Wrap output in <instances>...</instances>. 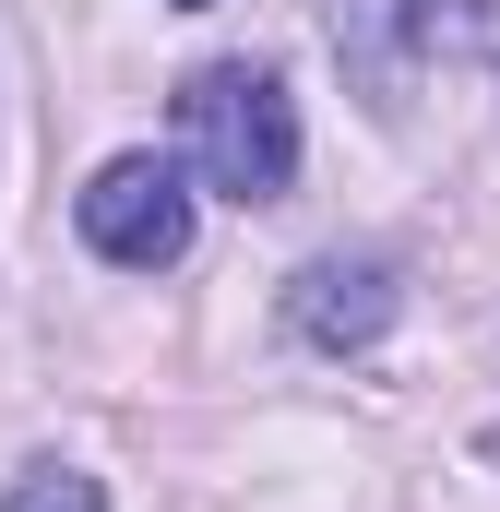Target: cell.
<instances>
[{
  "label": "cell",
  "instance_id": "1",
  "mask_svg": "<svg viewBox=\"0 0 500 512\" xmlns=\"http://www.w3.org/2000/svg\"><path fill=\"white\" fill-rule=\"evenodd\" d=\"M179 155H191L203 191H227L250 215L286 203L298 191V108H286V84L262 60H203L179 84Z\"/></svg>",
  "mask_w": 500,
  "mask_h": 512
},
{
  "label": "cell",
  "instance_id": "2",
  "mask_svg": "<svg viewBox=\"0 0 500 512\" xmlns=\"http://www.w3.org/2000/svg\"><path fill=\"white\" fill-rule=\"evenodd\" d=\"M72 215H84V251L96 262L167 274V262H191V167H167V155H108Z\"/></svg>",
  "mask_w": 500,
  "mask_h": 512
},
{
  "label": "cell",
  "instance_id": "3",
  "mask_svg": "<svg viewBox=\"0 0 500 512\" xmlns=\"http://www.w3.org/2000/svg\"><path fill=\"white\" fill-rule=\"evenodd\" d=\"M286 322H298V346H322V358H358L393 334V262L381 251H322L286 274Z\"/></svg>",
  "mask_w": 500,
  "mask_h": 512
},
{
  "label": "cell",
  "instance_id": "4",
  "mask_svg": "<svg viewBox=\"0 0 500 512\" xmlns=\"http://www.w3.org/2000/svg\"><path fill=\"white\" fill-rule=\"evenodd\" d=\"M334 48H346V72L370 84V108L393 120L405 84H417V60L441 48V0H334Z\"/></svg>",
  "mask_w": 500,
  "mask_h": 512
},
{
  "label": "cell",
  "instance_id": "5",
  "mask_svg": "<svg viewBox=\"0 0 500 512\" xmlns=\"http://www.w3.org/2000/svg\"><path fill=\"white\" fill-rule=\"evenodd\" d=\"M0 512H108V489H96L84 465H24V477L0 489Z\"/></svg>",
  "mask_w": 500,
  "mask_h": 512
},
{
  "label": "cell",
  "instance_id": "6",
  "mask_svg": "<svg viewBox=\"0 0 500 512\" xmlns=\"http://www.w3.org/2000/svg\"><path fill=\"white\" fill-rule=\"evenodd\" d=\"M167 12H215V0H167Z\"/></svg>",
  "mask_w": 500,
  "mask_h": 512
},
{
  "label": "cell",
  "instance_id": "7",
  "mask_svg": "<svg viewBox=\"0 0 500 512\" xmlns=\"http://www.w3.org/2000/svg\"><path fill=\"white\" fill-rule=\"evenodd\" d=\"M489 465H500V429H489Z\"/></svg>",
  "mask_w": 500,
  "mask_h": 512
}]
</instances>
